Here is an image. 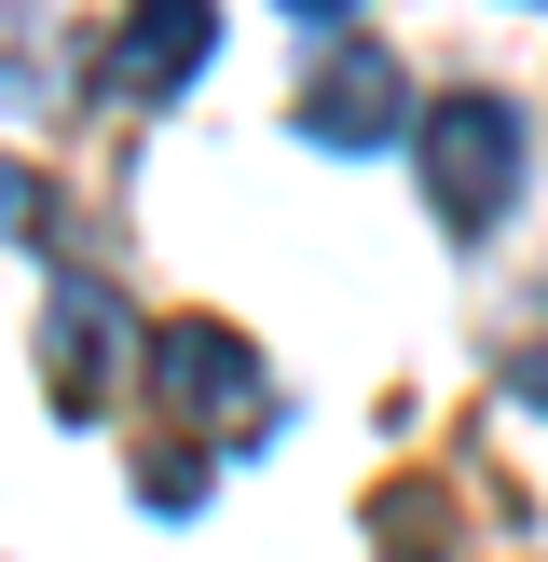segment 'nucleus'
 Masks as SVG:
<instances>
[{"instance_id": "f257e3e1", "label": "nucleus", "mask_w": 548, "mask_h": 562, "mask_svg": "<svg viewBox=\"0 0 548 562\" xmlns=\"http://www.w3.org/2000/svg\"><path fill=\"white\" fill-rule=\"evenodd\" d=\"M151 371H164V398H192V412H206V439H219V453H261L274 384H261V357H247L233 329H206V316L151 329Z\"/></svg>"}, {"instance_id": "f03ea898", "label": "nucleus", "mask_w": 548, "mask_h": 562, "mask_svg": "<svg viewBox=\"0 0 548 562\" xmlns=\"http://www.w3.org/2000/svg\"><path fill=\"white\" fill-rule=\"evenodd\" d=\"M507 179H521V124L493 97H438L425 110V192H438V220H493Z\"/></svg>"}, {"instance_id": "7ed1b4c3", "label": "nucleus", "mask_w": 548, "mask_h": 562, "mask_svg": "<svg viewBox=\"0 0 548 562\" xmlns=\"http://www.w3.org/2000/svg\"><path fill=\"white\" fill-rule=\"evenodd\" d=\"M398 97H411L398 55H384V42H343L316 82H301V137H316V151H370V137H398Z\"/></svg>"}, {"instance_id": "20e7f679", "label": "nucleus", "mask_w": 548, "mask_h": 562, "mask_svg": "<svg viewBox=\"0 0 548 562\" xmlns=\"http://www.w3.org/2000/svg\"><path fill=\"white\" fill-rule=\"evenodd\" d=\"M124 357H137L124 302H110V289H55V316H42V384H55V398L96 412L110 384H124Z\"/></svg>"}, {"instance_id": "39448f33", "label": "nucleus", "mask_w": 548, "mask_h": 562, "mask_svg": "<svg viewBox=\"0 0 548 562\" xmlns=\"http://www.w3.org/2000/svg\"><path fill=\"white\" fill-rule=\"evenodd\" d=\"M206 42H219V14H206V0H137V14H124V42H110V97H124V110L179 97V82L206 69Z\"/></svg>"}, {"instance_id": "423d86ee", "label": "nucleus", "mask_w": 548, "mask_h": 562, "mask_svg": "<svg viewBox=\"0 0 548 562\" xmlns=\"http://www.w3.org/2000/svg\"><path fill=\"white\" fill-rule=\"evenodd\" d=\"M27 206H42V179H27V165H14V151H0V234H14V220H27Z\"/></svg>"}, {"instance_id": "0eeeda50", "label": "nucleus", "mask_w": 548, "mask_h": 562, "mask_svg": "<svg viewBox=\"0 0 548 562\" xmlns=\"http://www.w3.org/2000/svg\"><path fill=\"white\" fill-rule=\"evenodd\" d=\"M288 14H343V0H288Z\"/></svg>"}]
</instances>
